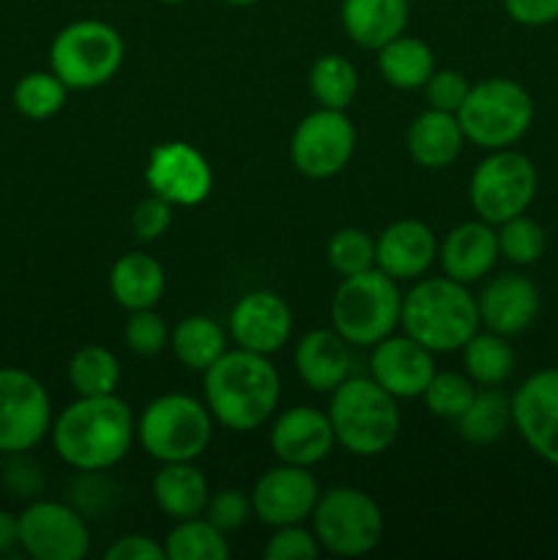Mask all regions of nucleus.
Wrapping results in <instances>:
<instances>
[{
	"label": "nucleus",
	"instance_id": "1",
	"mask_svg": "<svg viewBox=\"0 0 558 560\" xmlns=\"http://www.w3.org/2000/svg\"><path fill=\"white\" fill-rule=\"evenodd\" d=\"M53 448L74 470H109L137 441V421L118 394L77 397L53 419Z\"/></svg>",
	"mask_w": 558,
	"mask_h": 560
},
{
	"label": "nucleus",
	"instance_id": "2",
	"mask_svg": "<svg viewBox=\"0 0 558 560\" xmlns=\"http://www.w3.org/2000/svg\"><path fill=\"white\" fill-rule=\"evenodd\" d=\"M202 394L217 424L252 432L277 413L282 381L268 355L235 348L202 372Z\"/></svg>",
	"mask_w": 558,
	"mask_h": 560
},
{
	"label": "nucleus",
	"instance_id": "3",
	"mask_svg": "<svg viewBox=\"0 0 558 560\" xmlns=\"http://www.w3.org/2000/svg\"><path fill=\"white\" fill-rule=\"evenodd\" d=\"M399 328L432 353H454L481 328L479 304L468 284L443 277H421L403 295Z\"/></svg>",
	"mask_w": 558,
	"mask_h": 560
},
{
	"label": "nucleus",
	"instance_id": "4",
	"mask_svg": "<svg viewBox=\"0 0 558 560\" xmlns=\"http://www.w3.org/2000/svg\"><path fill=\"white\" fill-rule=\"evenodd\" d=\"M334 438L353 457H381L399 435L397 399L372 377H348L332 392L328 402Z\"/></svg>",
	"mask_w": 558,
	"mask_h": 560
},
{
	"label": "nucleus",
	"instance_id": "5",
	"mask_svg": "<svg viewBox=\"0 0 558 560\" xmlns=\"http://www.w3.org/2000/svg\"><path fill=\"white\" fill-rule=\"evenodd\" d=\"M403 293L381 268L342 277L332 299V328L350 348H372L399 328Z\"/></svg>",
	"mask_w": 558,
	"mask_h": 560
},
{
	"label": "nucleus",
	"instance_id": "6",
	"mask_svg": "<svg viewBox=\"0 0 558 560\" xmlns=\"http://www.w3.org/2000/svg\"><path fill=\"white\" fill-rule=\"evenodd\" d=\"M465 140L485 151L512 148L528 135L534 124V98L509 77H490L470 85L463 107L457 109Z\"/></svg>",
	"mask_w": 558,
	"mask_h": 560
},
{
	"label": "nucleus",
	"instance_id": "7",
	"mask_svg": "<svg viewBox=\"0 0 558 560\" xmlns=\"http://www.w3.org/2000/svg\"><path fill=\"white\" fill-rule=\"evenodd\" d=\"M211 438V410L189 394H162L137 419V443L156 463H195Z\"/></svg>",
	"mask_w": 558,
	"mask_h": 560
},
{
	"label": "nucleus",
	"instance_id": "8",
	"mask_svg": "<svg viewBox=\"0 0 558 560\" xmlns=\"http://www.w3.org/2000/svg\"><path fill=\"white\" fill-rule=\"evenodd\" d=\"M124 58V36L104 20L69 22L49 44V69L69 91L107 85L120 71Z\"/></svg>",
	"mask_w": 558,
	"mask_h": 560
},
{
	"label": "nucleus",
	"instance_id": "9",
	"mask_svg": "<svg viewBox=\"0 0 558 560\" xmlns=\"http://www.w3.org/2000/svg\"><path fill=\"white\" fill-rule=\"evenodd\" d=\"M312 534L321 550L339 558H361L375 550L386 534V520L370 492L334 487L321 492L312 512Z\"/></svg>",
	"mask_w": 558,
	"mask_h": 560
},
{
	"label": "nucleus",
	"instance_id": "10",
	"mask_svg": "<svg viewBox=\"0 0 558 560\" xmlns=\"http://www.w3.org/2000/svg\"><path fill=\"white\" fill-rule=\"evenodd\" d=\"M536 189H539V175H536L534 162L514 148H501V151H490L476 164L468 197L476 217L498 228L507 219L528 211Z\"/></svg>",
	"mask_w": 558,
	"mask_h": 560
},
{
	"label": "nucleus",
	"instance_id": "11",
	"mask_svg": "<svg viewBox=\"0 0 558 560\" xmlns=\"http://www.w3.org/2000/svg\"><path fill=\"white\" fill-rule=\"evenodd\" d=\"M53 430V402L38 377L0 366V454L33 452Z\"/></svg>",
	"mask_w": 558,
	"mask_h": 560
},
{
	"label": "nucleus",
	"instance_id": "12",
	"mask_svg": "<svg viewBox=\"0 0 558 560\" xmlns=\"http://www.w3.org/2000/svg\"><path fill=\"white\" fill-rule=\"evenodd\" d=\"M353 151L356 126L345 109H315L299 120L290 137L293 167L312 180H326L342 173Z\"/></svg>",
	"mask_w": 558,
	"mask_h": 560
},
{
	"label": "nucleus",
	"instance_id": "13",
	"mask_svg": "<svg viewBox=\"0 0 558 560\" xmlns=\"http://www.w3.org/2000/svg\"><path fill=\"white\" fill-rule=\"evenodd\" d=\"M20 523V547L27 558L36 560H82L91 552V530L85 514L71 503L31 501L25 512L16 514Z\"/></svg>",
	"mask_w": 558,
	"mask_h": 560
},
{
	"label": "nucleus",
	"instance_id": "14",
	"mask_svg": "<svg viewBox=\"0 0 558 560\" xmlns=\"http://www.w3.org/2000/svg\"><path fill=\"white\" fill-rule=\"evenodd\" d=\"M512 427L542 463L558 468V366L520 383L512 394Z\"/></svg>",
	"mask_w": 558,
	"mask_h": 560
},
{
	"label": "nucleus",
	"instance_id": "15",
	"mask_svg": "<svg viewBox=\"0 0 558 560\" xmlns=\"http://www.w3.org/2000/svg\"><path fill=\"white\" fill-rule=\"evenodd\" d=\"M249 498L255 517L263 525L284 528V525H301L312 517L321 498V485L310 474V468L279 463L255 481Z\"/></svg>",
	"mask_w": 558,
	"mask_h": 560
},
{
	"label": "nucleus",
	"instance_id": "16",
	"mask_svg": "<svg viewBox=\"0 0 558 560\" xmlns=\"http://www.w3.org/2000/svg\"><path fill=\"white\" fill-rule=\"evenodd\" d=\"M146 180L151 195L170 206H200L213 186V173L206 156L189 142H162L148 153Z\"/></svg>",
	"mask_w": 558,
	"mask_h": 560
},
{
	"label": "nucleus",
	"instance_id": "17",
	"mask_svg": "<svg viewBox=\"0 0 558 560\" xmlns=\"http://www.w3.org/2000/svg\"><path fill=\"white\" fill-rule=\"evenodd\" d=\"M435 372V353L408 334H392L372 345L370 377L394 399L425 397Z\"/></svg>",
	"mask_w": 558,
	"mask_h": 560
},
{
	"label": "nucleus",
	"instance_id": "18",
	"mask_svg": "<svg viewBox=\"0 0 558 560\" xmlns=\"http://www.w3.org/2000/svg\"><path fill=\"white\" fill-rule=\"evenodd\" d=\"M230 334L239 348L271 355L282 350L293 334V312L279 293L252 290L235 301L230 312Z\"/></svg>",
	"mask_w": 558,
	"mask_h": 560
},
{
	"label": "nucleus",
	"instance_id": "19",
	"mask_svg": "<svg viewBox=\"0 0 558 560\" xmlns=\"http://www.w3.org/2000/svg\"><path fill=\"white\" fill-rule=\"evenodd\" d=\"M268 446L279 463L312 468L332 454L337 438H334L328 413L312 408V405H295L274 419Z\"/></svg>",
	"mask_w": 558,
	"mask_h": 560
},
{
	"label": "nucleus",
	"instance_id": "20",
	"mask_svg": "<svg viewBox=\"0 0 558 560\" xmlns=\"http://www.w3.org/2000/svg\"><path fill=\"white\" fill-rule=\"evenodd\" d=\"M479 304V320L487 331L501 334V337H518L531 323L536 320L542 310V295L536 282H531L523 273H498L476 299Z\"/></svg>",
	"mask_w": 558,
	"mask_h": 560
},
{
	"label": "nucleus",
	"instance_id": "21",
	"mask_svg": "<svg viewBox=\"0 0 558 560\" xmlns=\"http://www.w3.org/2000/svg\"><path fill=\"white\" fill-rule=\"evenodd\" d=\"M438 238L430 224L419 219H399L388 224L375 241V268L397 282H416L438 260Z\"/></svg>",
	"mask_w": 558,
	"mask_h": 560
},
{
	"label": "nucleus",
	"instance_id": "22",
	"mask_svg": "<svg viewBox=\"0 0 558 560\" xmlns=\"http://www.w3.org/2000/svg\"><path fill=\"white\" fill-rule=\"evenodd\" d=\"M498 257H501L498 233L485 219L457 224L438 246V262H441L443 273L463 284H474L490 277Z\"/></svg>",
	"mask_w": 558,
	"mask_h": 560
},
{
	"label": "nucleus",
	"instance_id": "23",
	"mask_svg": "<svg viewBox=\"0 0 558 560\" xmlns=\"http://www.w3.org/2000/svg\"><path fill=\"white\" fill-rule=\"evenodd\" d=\"M293 364L310 392L332 394L350 377V345L334 328H312L295 342Z\"/></svg>",
	"mask_w": 558,
	"mask_h": 560
},
{
	"label": "nucleus",
	"instance_id": "24",
	"mask_svg": "<svg viewBox=\"0 0 558 560\" xmlns=\"http://www.w3.org/2000/svg\"><path fill=\"white\" fill-rule=\"evenodd\" d=\"M410 20V0H342V27L350 42L377 52L403 36Z\"/></svg>",
	"mask_w": 558,
	"mask_h": 560
},
{
	"label": "nucleus",
	"instance_id": "25",
	"mask_svg": "<svg viewBox=\"0 0 558 560\" xmlns=\"http://www.w3.org/2000/svg\"><path fill=\"white\" fill-rule=\"evenodd\" d=\"M465 145L457 115L441 109H425L408 129V153L419 167L446 170L460 159Z\"/></svg>",
	"mask_w": 558,
	"mask_h": 560
},
{
	"label": "nucleus",
	"instance_id": "26",
	"mask_svg": "<svg viewBox=\"0 0 558 560\" xmlns=\"http://www.w3.org/2000/svg\"><path fill=\"white\" fill-rule=\"evenodd\" d=\"M151 492L159 512L175 523L202 517L211 498L206 474L195 463H162V468L153 476Z\"/></svg>",
	"mask_w": 558,
	"mask_h": 560
},
{
	"label": "nucleus",
	"instance_id": "27",
	"mask_svg": "<svg viewBox=\"0 0 558 560\" xmlns=\"http://www.w3.org/2000/svg\"><path fill=\"white\" fill-rule=\"evenodd\" d=\"M164 288H167V277H164L162 262L146 252L120 255L109 271V293L115 304L129 312L153 310L162 301Z\"/></svg>",
	"mask_w": 558,
	"mask_h": 560
},
{
	"label": "nucleus",
	"instance_id": "28",
	"mask_svg": "<svg viewBox=\"0 0 558 560\" xmlns=\"http://www.w3.org/2000/svg\"><path fill=\"white\" fill-rule=\"evenodd\" d=\"M377 71L397 91H419L435 71V52L421 38L403 33L377 49Z\"/></svg>",
	"mask_w": 558,
	"mask_h": 560
},
{
	"label": "nucleus",
	"instance_id": "29",
	"mask_svg": "<svg viewBox=\"0 0 558 560\" xmlns=\"http://www.w3.org/2000/svg\"><path fill=\"white\" fill-rule=\"evenodd\" d=\"M170 348L178 364L189 372H206L228 353L222 326L206 315H186L170 331Z\"/></svg>",
	"mask_w": 558,
	"mask_h": 560
},
{
	"label": "nucleus",
	"instance_id": "30",
	"mask_svg": "<svg viewBox=\"0 0 558 560\" xmlns=\"http://www.w3.org/2000/svg\"><path fill=\"white\" fill-rule=\"evenodd\" d=\"M454 424H457L463 441L474 443V446H490V443L501 441L512 427V397H507L498 386L476 388L474 402Z\"/></svg>",
	"mask_w": 558,
	"mask_h": 560
},
{
	"label": "nucleus",
	"instance_id": "31",
	"mask_svg": "<svg viewBox=\"0 0 558 560\" xmlns=\"http://www.w3.org/2000/svg\"><path fill=\"white\" fill-rule=\"evenodd\" d=\"M465 375L479 388L485 386H503L514 375L518 355L509 345V337L492 331H476L463 348Z\"/></svg>",
	"mask_w": 558,
	"mask_h": 560
},
{
	"label": "nucleus",
	"instance_id": "32",
	"mask_svg": "<svg viewBox=\"0 0 558 560\" xmlns=\"http://www.w3.org/2000/svg\"><path fill=\"white\" fill-rule=\"evenodd\" d=\"M69 383L77 397H104L120 386V361L102 345H82L69 361Z\"/></svg>",
	"mask_w": 558,
	"mask_h": 560
},
{
	"label": "nucleus",
	"instance_id": "33",
	"mask_svg": "<svg viewBox=\"0 0 558 560\" xmlns=\"http://www.w3.org/2000/svg\"><path fill=\"white\" fill-rule=\"evenodd\" d=\"M310 91L321 107L348 109L359 91V71L345 55L326 52L312 63Z\"/></svg>",
	"mask_w": 558,
	"mask_h": 560
},
{
	"label": "nucleus",
	"instance_id": "34",
	"mask_svg": "<svg viewBox=\"0 0 558 560\" xmlns=\"http://www.w3.org/2000/svg\"><path fill=\"white\" fill-rule=\"evenodd\" d=\"M170 560H228L230 545L222 530L206 517L178 520L164 539Z\"/></svg>",
	"mask_w": 558,
	"mask_h": 560
},
{
	"label": "nucleus",
	"instance_id": "35",
	"mask_svg": "<svg viewBox=\"0 0 558 560\" xmlns=\"http://www.w3.org/2000/svg\"><path fill=\"white\" fill-rule=\"evenodd\" d=\"M69 88L53 69L27 71L14 85V107L27 120H47L63 109Z\"/></svg>",
	"mask_w": 558,
	"mask_h": 560
},
{
	"label": "nucleus",
	"instance_id": "36",
	"mask_svg": "<svg viewBox=\"0 0 558 560\" xmlns=\"http://www.w3.org/2000/svg\"><path fill=\"white\" fill-rule=\"evenodd\" d=\"M498 233V252H501L503 260H509L512 266H534L542 260L547 249V235L536 219L520 217L507 219L496 228Z\"/></svg>",
	"mask_w": 558,
	"mask_h": 560
},
{
	"label": "nucleus",
	"instance_id": "37",
	"mask_svg": "<svg viewBox=\"0 0 558 560\" xmlns=\"http://www.w3.org/2000/svg\"><path fill=\"white\" fill-rule=\"evenodd\" d=\"M476 383L460 372H435L425 392L427 410L438 419L457 421L476 397Z\"/></svg>",
	"mask_w": 558,
	"mask_h": 560
},
{
	"label": "nucleus",
	"instance_id": "38",
	"mask_svg": "<svg viewBox=\"0 0 558 560\" xmlns=\"http://www.w3.org/2000/svg\"><path fill=\"white\" fill-rule=\"evenodd\" d=\"M328 262L339 277H353V273L375 268V238L359 228H342L328 241Z\"/></svg>",
	"mask_w": 558,
	"mask_h": 560
},
{
	"label": "nucleus",
	"instance_id": "39",
	"mask_svg": "<svg viewBox=\"0 0 558 560\" xmlns=\"http://www.w3.org/2000/svg\"><path fill=\"white\" fill-rule=\"evenodd\" d=\"M0 487L14 501H36L44 492L42 465L31 457V452L5 454L3 465H0Z\"/></svg>",
	"mask_w": 558,
	"mask_h": 560
},
{
	"label": "nucleus",
	"instance_id": "40",
	"mask_svg": "<svg viewBox=\"0 0 558 560\" xmlns=\"http://www.w3.org/2000/svg\"><path fill=\"white\" fill-rule=\"evenodd\" d=\"M126 348L137 355H159L170 345V328L156 310H137L124 328Z\"/></svg>",
	"mask_w": 558,
	"mask_h": 560
},
{
	"label": "nucleus",
	"instance_id": "41",
	"mask_svg": "<svg viewBox=\"0 0 558 560\" xmlns=\"http://www.w3.org/2000/svg\"><path fill=\"white\" fill-rule=\"evenodd\" d=\"M252 514H255V509H252V498L246 495V492L228 487V490L211 492L202 517H206L208 523L217 525L222 534H233V530H241L246 523H249Z\"/></svg>",
	"mask_w": 558,
	"mask_h": 560
},
{
	"label": "nucleus",
	"instance_id": "42",
	"mask_svg": "<svg viewBox=\"0 0 558 560\" xmlns=\"http://www.w3.org/2000/svg\"><path fill=\"white\" fill-rule=\"evenodd\" d=\"M266 560H315L321 556V541L304 525H284L274 528L271 539L263 547Z\"/></svg>",
	"mask_w": 558,
	"mask_h": 560
},
{
	"label": "nucleus",
	"instance_id": "43",
	"mask_svg": "<svg viewBox=\"0 0 558 560\" xmlns=\"http://www.w3.org/2000/svg\"><path fill=\"white\" fill-rule=\"evenodd\" d=\"M470 91V82L463 71L454 69H435L430 80L425 82V96L427 104L432 109H441V113H454L463 107L465 96Z\"/></svg>",
	"mask_w": 558,
	"mask_h": 560
},
{
	"label": "nucleus",
	"instance_id": "44",
	"mask_svg": "<svg viewBox=\"0 0 558 560\" xmlns=\"http://www.w3.org/2000/svg\"><path fill=\"white\" fill-rule=\"evenodd\" d=\"M173 224V206L167 200H162L159 195L146 197V200L137 202V208L131 211V230L140 241H156Z\"/></svg>",
	"mask_w": 558,
	"mask_h": 560
},
{
	"label": "nucleus",
	"instance_id": "45",
	"mask_svg": "<svg viewBox=\"0 0 558 560\" xmlns=\"http://www.w3.org/2000/svg\"><path fill=\"white\" fill-rule=\"evenodd\" d=\"M509 20L523 27H545L558 22V0H501Z\"/></svg>",
	"mask_w": 558,
	"mask_h": 560
},
{
	"label": "nucleus",
	"instance_id": "46",
	"mask_svg": "<svg viewBox=\"0 0 558 560\" xmlns=\"http://www.w3.org/2000/svg\"><path fill=\"white\" fill-rule=\"evenodd\" d=\"M104 556H107V560H164L167 552H164V545L153 541L151 536L131 534L115 539V545H109Z\"/></svg>",
	"mask_w": 558,
	"mask_h": 560
},
{
	"label": "nucleus",
	"instance_id": "47",
	"mask_svg": "<svg viewBox=\"0 0 558 560\" xmlns=\"http://www.w3.org/2000/svg\"><path fill=\"white\" fill-rule=\"evenodd\" d=\"M14 547H20V523L16 514L0 509V556H9Z\"/></svg>",
	"mask_w": 558,
	"mask_h": 560
},
{
	"label": "nucleus",
	"instance_id": "48",
	"mask_svg": "<svg viewBox=\"0 0 558 560\" xmlns=\"http://www.w3.org/2000/svg\"><path fill=\"white\" fill-rule=\"evenodd\" d=\"M224 3H230V5H252V3H257V0H224Z\"/></svg>",
	"mask_w": 558,
	"mask_h": 560
},
{
	"label": "nucleus",
	"instance_id": "49",
	"mask_svg": "<svg viewBox=\"0 0 558 560\" xmlns=\"http://www.w3.org/2000/svg\"><path fill=\"white\" fill-rule=\"evenodd\" d=\"M159 3H164V5H181V3H186V0H159Z\"/></svg>",
	"mask_w": 558,
	"mask_h": 560
}]
</instances>
